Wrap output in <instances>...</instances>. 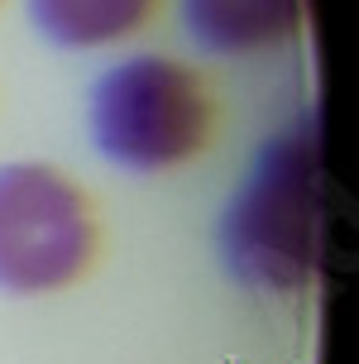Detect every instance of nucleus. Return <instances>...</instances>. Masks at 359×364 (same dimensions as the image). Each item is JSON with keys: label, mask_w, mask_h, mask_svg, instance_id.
<instances>
[{"label": "nucleus", "mask_w": 359, "mask_h": 364, "mask_svg": "<svg viewBox=\"0 0 359 364\" xmlns=\"http://www.w3.org/2000/svg\"><path fill=\"white\" fill-rule=\"evenodd\" d=\"M230 269L269 292H292L321 259V159L311 125L278 134L225 216Z\"/></svg>", "instance_id": "f257e3e1"}, {"label": "nucleus", "mask_w": 359, "mask_h": 364, "mask_svg": "<svg viewBox=\"0 0 359 364\" xmlns=\"http://www.w3.org/2000/svg\"><path fill=\"white\" fill-rule=\"evenodd\" d=\"M211 87L173 58H125L91 87L96 149L129 173H163V168L197 159L211 144Z\"/></svg>", "instance_id": "f03ea898"}, {"label": "nucleus", "mask_w": 359, "mask_h": 364, "mask_svg": "<svg viewBox=\"0 0 359 364\" xmlns=\"http://www.w3.org/2000/svg\"><path fill=\"white\" fill-rule=\"evenodd\" d=\"M101 245L87 192L48 164L0 168V288L38 297L77 283Z\"/></svg>", "instance_id": "7ed1b4c3"}, {"label": "nucleus", "mask_w": 359, "mask_h": 364, "mask_svg": "<svg viewBox=\"0 0 359 364\" xmlns=\"http://www.w3.org/2000/svg\"><path fill=\"white\" fill-rule=\"evenodd\" d=\"M187 29L211 53H254L302 29V0H182Z\"/></svg>", "instance_id": "20e7f679"}, {"label": "nucleus", "mask_w": 359, "mask_h": 364, "mask_svg": "<svg viewBox=\"0 0 359 364\" xmlns=\"http://www.w3.org/2000/svg\"><path fill=\"white\" fill-rule=\"evenodd\" d=\"M159 0H29V15L63 48H101L134 34Z\"/></svg>", "instance_id": "39448f33"}]
</instances>
